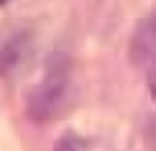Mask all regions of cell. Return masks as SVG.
I'll return each mask as SVG.
<instances>
[{
  "instance_id": "cell-1",
  "label": "cell",
  "mask_w": 156,
  "mask_h": 151,
  "mask_svg": "<svg viewBox=\"0 0 156 151\" xmlns=\"http://www.w3.org/2000/svg\"><path fill=\"white\" fill-rule=\"evenodd\" d=\"M69 74L72 62L64 51H54L46 59L44 80L28 92V115L34 120H51L59 115L69 92Z\"/></svg>"
},
{
  "instance_id": "cell-2",
  "label": "cell",
  "mask_w": 156,
  "mask_h": 151,
  "mask_svg": "<svg viewBox=\"0 0 156 151\" xmlns=\"http://www.w3.org/2000/svg\"><path fill=\"white\" fill-rule=\"evenodd\" d=\"M128 54L136 67H151L156 64V8H151L133 26L131 44H128Z\"/></svg>"
},
{
  "instance_id": "cell-3",
  "label": "cell",
  "mask_w": 156,
  "mask_h": 151,
  "mask_svg": "<svg viewBox=\"0 0 156 151\" xmlns=\"http://www.w3.org/2000/svg\"><path fill=\"white\" fill-rule=\"evenodd\" d=\"M31 36L28 34H18L13 36L0 51V74L3 77H13L18 69L26 67V62L31 59Z\"/></svg>"
},
{
  "instance_id": "cell-4",
  "label": "cell",
  "mask_w": 156,
  "mask_h": 151,
  "mask_svg": "<svg viewBox=\"0 0 156 151\" xmlns=\"http://www.w3.org/2000/svg\"><path fill=\"white\" fill-rule=\"evenodd\" d=\"M54 151H84V141L77 133H64L54 143Z\"/></svg>"
},
{
  "instance_id": "cell-5",
  "label": "cell",
  "mask_w": 156,
  "mask_h": 151,
  "mask_svg": "<svg viewBox=\"0 0 156 151\" xmlns=\"http://www.w3.org/2000/svg\"><path fill=\"white\" fill-rule=\"evenodd\" d=\"M146 84H148V92H151V97L156 100V64H151V67L146 69Z\"/></svg>"
},
{
  "instance_id": "cell-6",
  "label": "cell",
  "mask_w": 156,
  "mask_h": 151,
  "mask_svg": "<svg viewBox=\"0 0 156 151\" xmlns=\"http://www.w3.org/2000/svg\"><path fill=\"white\" fill-rule=\"evenodd\" d=\"M154 138H156V115L146 123V143H148V146L154 143Z\"/></svg>"
},
{
  "instance_id": "cell-7",
  "label": "cell",
  "mask_w": 156,
  "mask_h": 151,
  "mask_svg": "<svg viewBox=\"0 0 156 151\" xmlns=\"http://www.w3.org/2000/svg\"><path fill=\"white\" fill-rule=\"evenodd\" d=\"M5 3H10V0H0V5H5Z\"/></svg>"
}]
</instances>
